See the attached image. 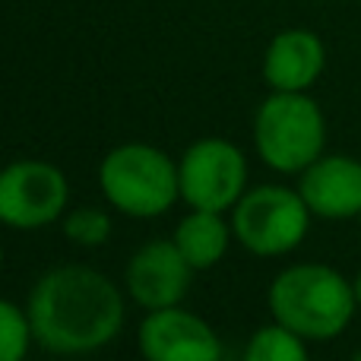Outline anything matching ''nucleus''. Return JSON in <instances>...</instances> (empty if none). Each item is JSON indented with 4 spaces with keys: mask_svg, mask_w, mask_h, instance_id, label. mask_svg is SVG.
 Masks as SVG:
<instances>
[{
    "mask_svg": "<svg viewBox=\"0 0 361 361\" xmlns=\"http://www.w3.org/2000/svg\"><path fill=\"white\" fill-rule=\"evenodd\" d=\"M25 314L38 345L54 355H89L121 333L124 295L99 269L61 263L38 276Z\"/></svg>",
    "mask_w": 361,
    "mask_h": 361,
    "instance_id": "1",
    "label": "nucleus"
},
{
    "mask_svg": "<svg viewBox=\"0 0 361 361\" xmlns=\"http://www.w3.org/2000/svg\"><path fill=\"white\" fill-rule=\"evenodd\" d=\"M269 314L307 343H326L345 333L355 317V286L326 263H298L269 282Z\"/></svg>",
    "mask_w": 361,
    "mask_h": 361,
    "instance_id": "2",
    "label": "nucleus"
},
{
    "mask_svg": "<svg viewBox=\"0 0 361 361\" xmlns=\"http://www.w3.org/2000/svg\"><path fill=\"white\" fill-rule=\"evenodd\" d=\"M254 146L273 171L301 175L324 156L326 118L307 92H269L254 114Z\"/></svg>",
    "mask_w": 361,
    "mask_h": 361,
    "instance_id": "3",
    "label": "nucleus"
},
{
    "mask_svg": "<svg viewBox=\"0 0 361 361\" xmlns=\"http://www.w3.org/2000/svg\"><path fill=\"white\" fill-rule=\"evenodd\" d=\"M99 187L105 200L130 219H156L180 200L178 162L149 143H121L102 159Z\"/></svg>",
    "mask_w": 361,
    "mask_h": 361,
    "instance_id": "4",
    "label": "nucleus"
},
{
    "mask_svg": "<svg viewBox=\"0 0 361 361\" xmlns=\"http://www.w3.org/2000/svg\"><path fill=\"white\" fill-rule=\"evenodd\" d=\"M311 209L305 197L282 184H260L244 190L231 209L235 241L254 257L292 254L311 228Z\"/></svg>",
    "mask_w": 361,
    "mask_h": 361,
    "instance_id": "5",
    "label": "nucleus"
},
{
    "mask_svg": "<svg viewBox=\"0 0 361 361\" xmlns=\"http://www.w3.org/2000/svg\"><path fill=\"white\" fill-rule=\"evenodd\" d=\"M180 200L190 209L225 212L247 190V159L231 140L203 137L184 149L178 162Z\"/></svg>",
    "mask_w": 361,
    "mask_h": 361,
    "instance_id": "6",
    "label": "nucleus"
},
{
    "mask_svg": "<svg viewBox=\"0 0 361 361\" xmlns=\"http://www.w3.org/2000/svg\"><path fill=\"white\" fill-rule=\"evenodd\" d=\"M70 200L67 175L44 159H19L0 169V225L35 231L63 219Z\"/></svg>",
    "mask_w": 361,
    "mask_h": 361,
    "instance_id": "7",
    "label": "nucleus"
},
{
    "mask_svg": "<svg viewBox=\"0 0 361 361\" xmlns=\"http://www.w3.org/2000/svg\"><path fill=\"white\" fill-rule=\"evenodd\" d=\"M137 345L146 361H222V339L216 330L180 305L146 311Z\"/></svg>",
    "mask_w": 361,
    "mask_h": 361,
    "instance_id": "8",
    "label": "nucleus"
},
{
    "mask_svg": "<svg viewBox=\"0 0 361 361\" xmlns=\"http://www.w3.org/2000/svg\"><path fill=\"white\" fill-rule=\"evenodd\" d=\"M193 267L184 260L178 244L171 238H156L146 241L137 254L127 260L124 286L130 298L146 311H162L184 301L190 288Z\"/></svg>",
    "mask_w": 361,
    "mask_h": 361,
    "instance_id": "9",
    "label": "nucleus"
},
{
    "mask_svg": "<svg viewBox=\"0 0 361 361\" xmlns=\"http://www.w3.org/2000/svg\"><path fill=\"white\" fill-rule=\"evenodd\" d=\"M298 193L311 216L326 222L361 216V162L355 156H320L301 171Z\"/></svg>",
    "mask_w": 361,
    "mask_h": 361,
    "instance_id": "10",
    "label": "nucleus"
},
{
    "mask_svg": "<svg viewBox=\"0 0 361 361\" xmlns=\"http://www.w3.org/2000/svg\"><path fill=\"white\" fill-rule=\"evenodd\" d=\"M326 67V48L311 29H282L263 54V80L273 92H307Z\"/></svg>",
    "mask_w": 361,
    "mask_h": 361,
    "instance_id": "11",
    "label": "nucleus"
},
{
    "mask_svg": "<svg viewBox=\"0 0 361 361\" xmlns=\"http://www.w3.org/2000/svg\"><path fill=\"white\" fill-rule=\"evenodd\" d=\"M231 225L222 219V212L212 209H190V216H184L175 228L171 241L178 244V250L184 254V260L193 269H212L231 244Z\"/></svg>",
    "mask_w": 361,
    "mask_h": 361,
    "instance_id": "12",
    "label": "nucleus"
},
{
    "mask_svg": "<svg viewBox=\"0 0 361 361\" xmlns=\"http://www.w3.org/2000/svg\"><path fill=\"white\" fill-rule=\"evenodd\" d=\"M244 361H311V352H307L305 336L273 320L269 326H260L247 339Z\"/></svg>",
    "mask_w": 361,
    "mask_h": 361,
    "instance_id": "13",
    "label": "nucleus"
},
{
    "mask_svg": "<svg viewBox=\"0 0 361 361\" xmlns=\"http://www.w3.org/2000/svg\"><path fill=\"white\" fill-rule=\"evenodd\" d=\"M61 222L63 235L80 247H102V244H108V238L114 231L111 216L105 209H95V206H76V209L63 212Z\"/></svg>",
    "mask_w": 361,
    "mask_h": 361,
    "instance_id": "14",
    "label": "nucleus"
},
{
    "mask_svg": "<svg viewBox=\"0 0 361 361\" xmlns=\"http://www.w3.org/2000/svg\"><path fill=\"white\" fill-rule=\"evenodd\" d=\"M32 343V324L29 314L19 311L13 301L0 298V361H25Z\"/></svg>",
    "mask_w": 361,
    "mask_h": 361,
    "instance_id": "15",
    "label": "nucleus"
},
{
    "mask_svg": "<svg viewBox=\"0 0 361 361\" xmlns=\"http://www.w3.org/2000/svg\"><path fill=\"white\" fill-rule=\"evenodd\" d=\"M352 286H355V298H358V307H361V269H358V276H355V282H352Z\"/></svg>",
    "mask_w": 361,
    "mask_h": 361,
    "instance_id": "16",
    "label": "nucleus"
},
{
    "mask_svg": "<svg viewBox=\"0 0 361 361\" xmlns=\"http://www.w3.org/2000/svg\"><path fill=\"white\" fill-rule=\"evenodd\" d=\"M352 361H361V349L355 352V355H352Z\"/></svg>",
    "mask_w": 361,
    "mask_h": 361,
    "instance_id": "17",
    "label": "nucleus"
},
{
    "mask_svg": "<svg viewBox=\"0 0 361 361\" xmlns=\"http://www.w3.org/2000/svg\"><path fill=\"white\" fill-rule=\"evenodd\" d=\"M0 269H4V247H0Z\"/></svg>",
    "mask_w": 361,
    "mask_h": 361,
    "instance_id": "18",
    "label": "nucleus"
},
{
    "mask_svg": "<svg viewBox=\"0 0 361 361\" xmlns=\"http://www.w3.org/2000/svg\"><path fill=\"white\" fill-rule=\"evenodd\" d=\"M358 222H361V216H358Z\"/></svg>",
    "mask_w": 361,
    "mask_h": 361,
    "instance_id": "19",
    "label": "nucleus"
}]
</instances>
